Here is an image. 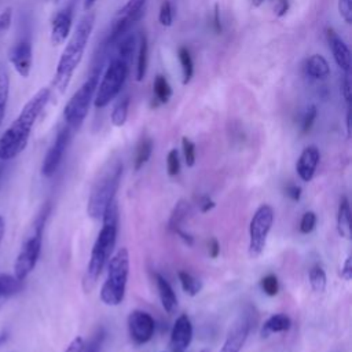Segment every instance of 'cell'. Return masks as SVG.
Segmentation results:
<instances>
[{"label": "cell", "mask_w": 352, "mask_h": 352, "mask_svg": "<svg viewBox=\"0 0 352 352\" xmlns=\"http://www.w3.org/2000/svg\"><path fill=\"white\" fill-rule=\"evenodd\" d=\"M51 98L50 88L37 91L22 107L19 116L0 136V161H10L28 146L33 125Z\"/></svg>", "instance_id": "6da1fadb"}, {"label": "cell", "mask_w": 352, "mask_h": 352, "mask_svg": "<svg viewBox=\"0 0 352 352\" xmlns=\"http://www.w3.org/2000/svg\"><path fill=\"white\" fill-rule=\"evenodd\" d=\"M102 220L103 226L94 243L89 263L87 265V271L82 279V287L85 292H91L94 289L103 267L106 265L113 253L118 230V209L116 201H113L107 206L102 216Z\"/></svg>", "instance_id": "7a4b0ae2"}, {"label": "cell", "mask_w": 352, "mask_h": 352, "mask_svg": "<svg viewBox=\"0 0 352 352\" xmlns=\"http://www.w3.org/2000/svg\"><path fill=\"white\" fill-rule=\"evenodd\" d=\"M94 25H95V12L89 11L77 23V28L74 29L70 40L67 41L58 60V66L54 76V87L60 94H63L65 89L67 88L74 70L77 69V66L82 59Z\"/></svg>", "instance_id": "3957f363"}, {"label": "cell", "mask_w": 352, "mask_h": 352, "mask_svg": "<svg viewBox=\"0 0 352 352\" xmlns=\"http://www.w3.org/2000/svg\"><path fill=\"white\" fill-rule=\"evenodd\" d=\"M122 175V164L120 161H114L106 169H103L94 183L88 204L87 213L92 219H99L103 216L107 206L114 201L116 192L120 186Z\"/></svg>", "instance_id": "277c9868"}, {"label": "cell", "mask_w": 352, "mask_h": 352, "mask_svg": "<svg viewBox=\"0 0 352 352\" xmlns=\"http://www.w3.org/2000/svg\"><path fill=\"white\" fill-rule=\"evenodd\" d=\"M51 212V205L47 202L40 213L37 214L33 226H32V231L28 235V238L25 239V242L21 246V250L16 256L15 264H14V275L21 279L25 280V278L33 271V268L37 264V260L40 257V252H41V243H43V231L45 227V221L48 219V214Z\"/></svg>", "instance_id": "5b68a950"}, {"label": "cell", "mask_w": 352, "mask_h": 352, "mask_svg": "<svg viewBox=\"0 0 352 352\" xmlns=\"http://www.w3.org/2000/svg\"><path fill=\"white\" fill-rule=\"evenodd\" d=\"M107 278L100 289V300L106 305H118L122 302L129 274V253L126 248H120L109 258Z\"/></svg>", "instance_id": "8992f818"}, {"label": "cell", "mask_w": 352, "mask_h": 352, "mask_svg": "<svg viewBox=\"0 0 352 352\" xmlns=\"http://www.w3.org/2000/svg\"><path fill=\"white\" fill-rule=\"evenodd\" d=\"M99 73L100 70H95L66 103L63 109V118L70 129L80 128L85 120L99 84Z\"/></svg>", "instance_id": "52a82bcc"}, {"label": "cell", "mask_w": 352, "mask_h": 352, "mask_svg": "<svg viewBox=\"0 0 352 352\" xmlns=\"http://www.w3.org/2000/svg\"><path fill=\"white\" fill-rule=\"evenodd\" d=\"M128 73H129V63H126L125 60L117 56H114L110 60L95 92L94 106L96 109H102L107 106L120 94L121 88L126 81Z\"/></svg>", "instance_id": "ba28073f"}, {"label": "cell", "mask_w": 352, "mask_h": 352, "mask_svg": "<svg viewBox=\"0 0 352 352\" xmlns=\"http://www.w3.org/2000/svg\"><path fill=\"white\" fill-rule=\"evenodd\" d=\"M274 221V210L270 205H261L253 214L249 226V254L257 257L265 248L267 236Z\"/></svg>", "instance_id": "9c48e42d"}, {"label": "cell", "mask_w": 352, "mask_h": 352, "mask_svg": "<svg viewBox=\"0 0 352 352\" xmlns=\"http://www.w3.org/2000/svg\"><path fill=\"white\" fill-rule=\"evenodd\" d=\"M256 316L252 308H246L243 314H241L235 322L231 324L227 337L223 342V346L220 348V352H239L242 346L245 345L248 336L254 326Z\"/></svg>", "instance_id": "30bf717a"}, {"label": "cell", "mask_w": 352, "mask_h": 352, "mask_svg": "<svg viewBox=\"0 0 352 352\" xmlns=\"http://www.w3.org/2000/svg\"><path fill=\"white\" fill-rule=\"evenodd\" d=\"M70 133H72V129L67 125L63 126L58 132L52 146L48 148V151L44 157V161H43V166H41V173L45 177H51L56 172V169L63 158V154L67 148V144L70 140Z\"/></svg>", "instance_id": "8fae6325"}, {"label": "cell", "mask_w": 352, "mask_h": 352, "mask_svg": "<svg viewBox=\"0 0 352 352\" xmlns=\"http://www.w3.org/2000/svg\"><path fill=\"white\" fill-rule=\"evenodd\" d=\"M155 323L150 314L136 309L132 311L128 316V330L132 341L138 345L144 344L151 340L154 334Z\"/></svg>", "instance_id": "7c38bea8"}, {"label": "cell", "mask_w": 352, "mask_h": 352, "mask_svg": "<svg viewBox=\"0 0 352 352\" xmlns=\"http://www.w3.org/2000/svg\"><path fill=\"white\" fill-rule=\"evenodd\" d=\"M8 59L21 77H29L33 65L32 41L28 37L18 40L10 50Z\"/></svg>", "instance_id": "4fadbf2b"}, {"label": "cell", "mask_w": 352, "mask_h": 352, "mask_svg": "<svg viewBox=\"0 0 352 352\" xmlns=\"http://www.w3.org/2000/svg\"><path fill=\"white\" fill-rule=\"evenodd\" d=\"M191 338H192V324L190 318L186 314H183L176 319L172 327L169 345L173 352H184L190 345Z\"/></svg>", "instance_id": "5bb4252c"}, {"label": "cell", "mask_w": 352, "mask_h": 352, "mask_svg": "<svg viewBox=\"0 0 352 352\" xmlns=\"http://www.w3.org/2000/svg\"><path fill=\"white\" fill-rule=\"evenodd\" d=\"M326 37L329 43V48L333 54V58L337 63V66L344 70L345 74H349L351 70V52L345 41L337 34V32L333 28L326 29Z\"/></svg>", "instance_id": "9a60e30c"}, {"label": "cell", "mask_w": 352, "mask_h": 352, "mask_svg": "<svg viewBox=\"0 0 352 352\" xmlns=\"http://www.w3.org/2000/svg\"><path fill=\"white\" fill-rule=\"evenodd\" d=\"M73 22V8L66 7L60 10L52 19L51 25V43L52 45H60L70 34Z\"/></svg>", "instance_id": "2e32d148"}, {"label": "cell", "mask_w": 352, "mask_h": 352, "mask_svg": "<svg viewBox=\"0 0 352 352\" xmlns=\"http://www.w3.org/2000/svg\"><path fill=\"white\" fill-rule=\"evenodd\" d=\"M319 158H320V154L315 146H308L302 150L296 164L297 173L302 182H309L314 177Z\"/></svg>", "instance_id": "e0dca14e"}, {"label": "cell", "mask_w": 352, "mask_h": 352, "mask_svg": "<svg viewBox=\"0 0 352 352\" xmlns=\"http://www.w3.org/2000/svg\"><path fill=\"white\" fill-rule=\"evenodd\" d=\"M155 283H157L158 294H160L161 304H162L164 309L168 314H172L176 309V307H177V298H176V294H175L172 286L160 274H155Z\"/></svg>", "instance_id": "ac0fdd59"}, {"label": "cell", "mask_w": 352, "mask_h": 352, "mask_svg": "<svg viewBox=\"0 0 352 352\" xmlns=\"http://www.w3.org/2000/svg\"><path fill=\"white\" fill-rule=\"evenodd\" d=\"M304 70H305V74L308 77L314 78V80L326 78L330 73V67H329L327 60L319 54H314L305 60Z\"/></svg>", "instance_id": "d6986e66"}, {"label": "cell", "mask_w": 352, "mask_h": 352, "mask_svg": "<svg viewBox=\"0 0 352 352\" xmlns=\"http://www.w3.org/2000/svg\"><path fill=\"white\" fill-rule=\"evenodd\" d=\"M292 320L287 315L285 314H275L272 316H270L263 327H261V336L263 337H268L272 333H280V331H286L290 329Z\"/></svg>", "instance_id": "ffe728a7"}, {"label": "cell", "mask_w": 352, "mask_h": 352, "mask_svg": "<svg viewBox=\"0 0 352 352\" xmlns=\"http://www.w3.org/2000/svg\"><path fill=\"white\" fill-rule=\"evenodd\" d=\"M337 230L342 238L351 236V209H349V201L346 197H342L340 199L338 213H337Z\"/></svg>", "instance_id": "44dd1931"}, {"label": "cell", "mask_w": 352, "mask_h": 352, "mask_svg": "<svg viewBox=\"0 0 352 352\" xmlns=\"http://www.w3.org/2000/svg\"><path fill=\"white\" fill-rule=\"evenodd\" d=\"M190 214H191V206H190V204H188L187 201H184V199H180V201L175 205V208H173V210H172V213H170L169 223H168L169 230L173 231V232H176L177 230H182L183 223L188 219Z\"/></svg>", "instance_id": "7402d4cb"}, {"label": "cell", "mask_w": 352, "mask_h": 352, "mask_svg": "<svg viewBox=\"0 0 352 352\" xmlns=\"http://www.w3.org/2000/svg\"><path fill=\"white\" fill-rule=\"evenodd\" d=\"M116 44H117V48H116L114 56H117L131 65L133 50H135V36L132 33L126 32L116 41Z\"/></svg>", "instance_id": "603a6c76"}, {"label": "cell", "mask_w": 352, "mask_h": 352, "mask_svg": "<svg viewBox=\"0 0 352 352\" xmlns=\"http://www.w3.org/2000/svg\"><path fill=\"white\" fill-rule=\"evenodd\" d=\"M148 63V41L144 33L140 34L139 48H138V60H136V80L142 81L147 72Z\"/></svg>", "instance_id": "cb8c5ba5"}, {"label": "cell", "mask_w": 352, "mask_h": 352, "mask_svg": "<svg viewBox=\"0 0 352 352\" xmlns=\"http://www.w3.org/2000/svg\"><path fill=\"white\" fill-rule=\"evenodd\" d=\"M153 153V140L150 138H142L140 142L136 146V153H135V161H133V168L135 170H139L150 158Z\"/></svg>", "instance_id": "d4e9b609"}, {"label": "cell", "mask_w": 352, "mask_h": 352, "mask_svg": "<svg viewBox=\"0 0 352 352\" xmlns=\"http://www.w3.org/2000/svg\"><path fill=\"white\" fill-rule=\"evenodd\" d=\"M129 96H124L121 98L113 107L111 114H110V120L111 124L114 126H122L126 122L128 118V110H129Z\"/></svg>", "instance_id": "484cf974"}, {"label": "cell", "mask_w": 352, "mask_h": 352, "mask_svg": "<svg viewBox=\"0 0 352 352\" xmlns=\"http://www.w3.org/2000/svg\"><path fill=\"white\" fill-rule=\"evenodd\" d=\"M10 91V77L4 63H0V125L3 122Z\"/></svg>", "instance_id": "4316f807"}, {"label": "cell", "mask_w": 352, "mask_h": 352, "mask_svg": "<svg viewBox=\"0 0 352 352\" xmlns=\"http://www.w3.org/2000/svg\"><path fill=\"white\" fill-rule=\"evenodd\" d=\"M153 92L158 103H166L172 96V88L165 76L158 74L153 82Z\"/></svg>", "instance_id": "83f0119b"}, {"label": "cell", "mask_w": 352, "mask_h": 352, "mask_svg": "<svg viewBox=\"0 0 352 352\" xmlns=\"http://www.w3.org/2000/svg\"><path fill=\"white\" fill-rule=\"evenodd\" d=\"M177 58L182 65V72H183V84H188L190 80L192 78L194 74V62L191 58V54L187 47H179L177 50Z\"/></svg>", "instance_id": "f1b7e54d"}, {"label": "cell", "mask_w": 352, "mask_h": 352, "mask_svg": "<svg viewBox=\"0 0 352 352\" xmlns=\"http://www.w3.org/2000/svg\"><path fill=\"white\" fill-rule=\"evenodd\" d=\"M177 276H179L182 289H183V292H184L186 294L194 297V296H197V294L201 292V289H202L201 280L197 279V278H194L191 274H188V272H186V271H179Z\"/></svg>", "instance_id": "f546056e"}, {"label": "cell", "mask_w": 352, "mask_h": 352, "mask_svg": "<svg viewBox=\"0 0 352 352\" xmlns=\"http://www.w3.org/2000/svg\"><path fill=\"white\" fill-rule=\"evenodd\" d=\"M147 0H128L116 14V16H143Z\"/></svg>", "instance_id": "4dcf8cb0"}, {"label": "cell", "mask_w": 352, "mask_h": 352, "mask_svg": "<svg viewBox=\"0 0 352 352\" xmlns=\"http://www.w3.org/2000/svg\"><path fill=\"white\" fill-rule=\"evenodd\" d=\"M106 338V330L103 327H98L94 334L89 337V340L82 344L81 352H100L102 345Z\"/></svg>", "instance_id": "1f68e13d"}, {"label": "cell", "mask_w": 352, "mask_h": 352, "mask_svg": "<svg viewBox=\"0 0 352 352\" xmlns=\"http://www.w3.org/2000/svg\"><path fill=\"white\" fill-rule=\"evenodd\" d=\"M309 283L315 292H323L326 287V274L320 265H314L309 270Z\"/></svg>", "instance_id": "d6a6232c"}, {"label": "cell", "mask_w": 352, "mask_h": 352, "mask_svg": "<svg viewBox=\"0 0 352 352\" xmlns=\"http://www.w3.org/2000/svg\"><path fill=\"white\" fill-rule=\"evenodd\" d=\"M158 21L165 28L172 26V23H173V8H172V4H170L169 0H164L161 3L160 12H158Z\"/></svg>", "instance_id": "836d02e7"}, {"label": "cell", "mask_w": 352, "mask_h": 352, "mask_svg": "<svg viewBox=\"0 0 352 352\" xmlns=\"http://www.w3.org/2000/svg\"><path fill=\"white\" fill-rule=\"evenodd\" d=\"M260 285H261L263 292H264L267 296H275V294H278V292H279L278 278H276L274 274L265 275V276L261 279Z\"/></svg>", "instance_id": "e575fe53"}, {"label": "cell", "mask_w": 352, "mask_h": 352, "mask_svg": "<svg viewBox=\"0 0 352 352\" xmlns=\"http://www.w3.org/2000/svg\"><path fill=\"white\" fill-rule=\"evenodd\" d=\"M316 116H318V110H316V106L315 104H311L307 107L305 113H304V117H302V121H301V133H308L316 120Z\"/></svg>", "instance_id": "d590c367"}, {"label": "cell", "mask_w": 352, "mask_h": 352, "mask_svg": "<svg viewBox=\"0 0 352 352\" xmlns=\"http://www.w3.org/2000/svg\"><path fill=\"white\" fill-rule=\"evenodd\" d=\"M182 146H183V154H184V161L187 166H194L195 164V144L188 139L183 138L182 139Z\"/></svg>", "instance_id": "8d00e7d4"}, {"label": "cell", "mask_w": 352, "mask_h": 352, "mask_svg": "<svg viewBox=\"0 0 352 352\" xmlns=\"http://www.w3.org/2000/svg\"><path fill=\"white\" fill-rule=\"evenodd\" d=\"M166 169H168V175L169 176H176L180 170V161H179V153L176 148H172L168 153L166 157Z\"/></svg>", "instance_id": "74e56055"}, {"label": "cell", "mask_w": 352, "mask_h": 352, "mask_svg": "<svg viewBox=\"0 0 352 352\" xmlns=\"http://www.w3.org/2000/svg\"><path fill=\"white\" fill-rule=\"evenodd\" d=\"M316 224V214L314 212H305L300 221V232L309 234Z\"/></svg>", "instance_id": "f35d334b"}, {"label": "cell", "mask_w": 352, "mask_h": 352, "mask_svg": "<svg viewBox=\"0 0 352 352\" xmlns=\"http://www.w3.org/2000/svg\"><path fill=\"white\" fill-rule=\"evenodd\" d=\"M337 7L341 18L346 23H351L352 22V0H338Z\"/></svg>", "instance_id": "ab89813d"}, {"label": "cell", "mask_w": 352, "mask_h": 352, "mask_svg": "<svg viewBox=\"0 0 352 352\" xmlns=\"http://www.w3.org/2000/svg\"><path fill=\"white\" fill-rule=\"evenodd\" d=\"M12 21V10L7 7L0 12V37L10 29Z\"/></svg>", "instance_id": "60d3db41"}, {"label": "cell", "mask_w": 352, "mask_h": 352, "mask_svg": "<svg viewBox=\"0 0 352 352\" xmlns=\"http://www.w3.org/2000/svg\"><path fill=\"white\" fill-rule=\"evenodd\" d=\"M341 95L345 99L346 103L351 102V81H349V74L344 76V80L341 81Z\"/></svg>", "instance_id": "b9f144b4"}, {"label": "cell", "mask_w": 352, "mask_h": 352, "mask_svg": "<svg viewBox=\"0 0 352 352\" xmlns=\"http://www.w3.org/2000/svg\"><path fill=\"white\" fill-rule=\"evenodd\" d=\"M212 28L214 30L216 34H220L223 28H221V21H220V10H219V4H214V10H213V23Z\"/></svg>", "instance_id": "7bdbcfd3"}, {"label": "cell", "mask_w": 352, "mask_h": 352, "mask_svg": "<svg viewBox=\"0 0 352 352\" xmlns=\"http://www.w3.org/2000/svg\"><path fill=\"white\" fill-rule=\"evenodd\" d=\"M286 195L292 199V201H298L301 197V188L297 184H289L285 190Z\"/></svg>", "instance_id": "ee69618b"}, {"label": "cell", "mask_w": 352, "mask_h": 352, "mask_svg": "<svg viewBox=\"0 0 352 352\" xmlns=\"http://www.w3.org/2000/svg\"><path fill=\"white\" fill-rule=\"evenodd\" d=\"M289 11V0H276L275 4V15L278 18H282Z\"/></svg>", "instance_id": "f6af8a7d"}, {"label": "cell", "mask_w": 352, "mask_h": 352, "mask_svg": "<svg viewBox=\"0 0 352 352\" xmlns=\"http://www.w3.org/2000/svg\"><path fill=\"white\" fill-rule=\"evenodd\" d=\"M341 276L345 280H349L352 278V257L351 256H348L345 263H344V267L341 270Z\"/></svg>", "instance_id": "bcb514c9"}, {"label": "cell", "mask_w": 352, "mask_h": 352, "mask_svg": "<svg viewBox=\"0 0 352 352\" xmlns=\"http://www.w3.org/2000/svg\"><path fill=\"white\" fill-rule=\"evenodd\" d=\"M208 252H209V256L212 258H216L219 256V252H220V245L217 242L216 238H210L209 242H208Z\"/></svg>", "instance_id": "7dc6e473"}, {"label": "cell", "mask_w": 352, "mask_h": 352, "mask_svg": "<svg viewBox=\"0 0 352 352\" xmlns=\"http://www.w3.org/2000/svg\"><path fill=\"white\" fill-rule=\"evenodd\" d=\"M82 344H84V340H82L81 337H76V338L72 340V342L66 346L65 352H81Z\"/></svg>", "instance_id": "c3c4849f"}, {"label": "cell", "mask_w": 352, "mask_h": 352, "mask_svg": "<svg viewBox=\"0 0 352 352\" xmlns=\"http://www.w3.org/2000/svg\"><path fill=\"white\" fill-rule=\"evenodd\" d=\"M214 208V202L208 197V195H204L199 198V209L201 212H209L210 209Z\"/></svg>", "instance_id": "681fc988"}, {"label": "cell", "mask_w": 352, "mask_h": 352, "mask_svg": "<svg viewBox=\"0 0 352 352\" xmlns=\"http://www.w3.org/2000/svg\"><path fill=\"white\" fill-rule=\"evenodd\" d=\"M175 234H177V235H179V236H180V238H182V239H183V241H184L187 245H190V246L192 245V236H191L190 234L184 232L183 230H177Z\"/></svg>", "instance_id": "f907efd6"}, {"label": "cell", "mask_w": 352, "mask_h": 352, "mask_svg": "<svg viewBox=\"0 0 352 352\" xmlns=\"http://www.w3.org/2000/svg\"><path fill=\"white\" fill-rule=\"evenodd\" d=\"M4 230H6V224H4V219L0 216V243L3 241V235H4Z\"/></svg>", "instance_id": "816d5d0a"}, {"label": "cell", "mask_w": 352, "mask_h": 352, "mask_svg": "<svg viewBox=\"0 0 352 352\" xmlns=\"http://www.w3.org/2000/svg\"><path fill=\"white\" fill-rule=\"evenodd\" d=\"M346 131H348V135L351 133V110L348 109L346 111Z\"/></svg>", "instance_id": "f5cc1de1"}, {"label": "cell", "mask_w": 352, "mask_h": 352, "mask_svg": "<svg viewBox=\"0 0 352 352\" xmlns=\"http://www.w3.org/2000/svg\"><path fill=\"white\" fill-rule=\"evenodd\" d=\"M95 1H96V0H84V8H85L87 11H89L91 7L95 4Z\"/></svg>", "instance_id": "db71d44e"}, {"label": "cell", "mask_w": 352, "mask_h": 352, "mask_svg": "<svg viewBox=\"0 0 352 352\" xmlns=\"http://www.w3.org/2000/svg\"><path fill=\"white\" fill-rule=\"evenodd\" d=\"M263 3H264V0H252L253 7H260Z\"/></svg>", "instance_id": "11a10c76"}, {"label": "cell", "mask_w": 352, "mask_h": 352, "mask_svg": "<svg viewBox=\"0 0 352 352\" xmlns=\"http://www.w3.org/2000/svg\"><path fill=\"white\" fill-rule=\"evenodd\" d=\"M7 337H8L7 333H1V334H0V345L7 340Z\"/></svg>", "instance_id": "9f6ffc18"}, {"label": "cell", "mask_w": 352, "mask_h": 352, "mask_svg": "<svg viewBox=\"0 0 352 352\" xmlns=\"http://www.w3.org/2000/svg\"><path fill=\"white\" fill-rule=\"evenodd\" d=\"M6 300H8L7 297H4L3 294H0V308L4 305V302H6Z\"/></svg>", "instance_id": "6f0895ef"}, {"label": "cell", "mask_w": 352, "mask_h": 352, "mask_svg": "<svg viewBox=\"0 0 352 352\" xmlns=\"http://www.w3.org/2000/svg\"><path fill=\"white\" fill-rule=\"evenodd\" d=\"M1 162H4V161H0V179H1V176H3V172H4V165H3Z\"/></svg>", "instance_id": "680465c9"}, {"label": "cell", "mask_w": 352, "mask_h": 352, "mask_svg": "<svg viewBox=\"0 0 352 352\" xmlns=\"http://www.w3.org/2000/svg\"><path fill=\"white\" fill-rule=\"evenodd\" d=\"M52 1H56V0H52Z\"/></svg>", "instance_id": "91938a15"}, {"label": "cell", "mask_w": 352, "mask_h": 352, "mask_svg": "<svg viewBox=\"0 0 352 352\" xmlns=\"http://www.w3.org/2000/svg\"><path fill=\"white\" fill-rule=\"evenodd\" d=\"M202 352H205V351H202Z\"/></svg>", "instance_id": "94428289"}]
</instances>
